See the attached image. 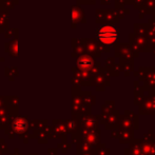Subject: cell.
I'll use <instances>...</instances> for the list:
<instances>
[{
    "instance_id": "obj_1",
    "label": "cell",
    "mask_w": 155,
    "mask_h": 155,
    "mask_svg": "<svg viewBox=\"0 0 155 155\" xmlns=\"http://www.w3.org/2000/svg\"><path fill=\"white\" fill-rule=\"evenodd\" d=\"M96 38L101 45H114L118 40V30L111 25H102L96 30Z\"/></svg>"
},
{
    "instance_id": "obj_8",
    "label": "cell",
    "mask_w": 155,
    "mask_h": 155,
    "mask_svg": "<svg viewBox=\"0 0 155 155\" xmlns=\"http://www.w3.org/2000/svg\"><path fill=\"white\" fill-rule=\"evenodd\" d=\"M13 2H14L15 4H18L19 3V0H12Z\"/></svg>"
},
{
    "instance_id": "obj_5",
    "label": "cell",
    "mask_w": 155,
    "mask_h": 155,
    "mask_svg": "<svg viewBox=\"0 0 155 155\" xmlns=\"http://www.w3.org/2000/svg\"><path fill=\"white\" fill-rule=\"evenodd\" d=\"M16 4L12 1V0H0V8L4 11H10L12 8H14V6Z\"/></svg>"
},
{
    "instance_id": "obj_3",
    "label": "cell",
    "mask_w": 155,
    "mask_h": 155,
    "mask_svg": "<svg viewBox=\"0 0 155 155\" xmlns=\"http://www.w3.org/2000/svg\"><path fill=\"white\" fill-rule=\"evenodd\" d=\"M18 45H19L18 37L14 39H11L10 41L5 42V45H4V47H5V52H8L13 57H18Z\"/></svg>"
},
{
    "instance_id": "obj_6",
    "label": "cell",
    "mask_w": 155,
    "mask_h": 155,
    "mask_svg": "<svg viewBox=\"0 0 155 155\" xmlns=\"http://www.w3.org/2000/svg\"><path fill=\"white\" fill-rule=\"evenodd\" d=\"M4 37L6 39H14L18 37V29H8L4 33Z\"/></svg>"
},
{
    "instance_id": "obj_9",
    "label": "cell",
    "mask_w": 155,
    "mask_h": 155,
    "mask_svg": "<svg viewBox=\"0 0 155 155\" xmlns=\"http://www.w3.org/2000/svg\"><path fill=\"white\" fill-rule=\"evenodd\" d=\"M154 1H155V0H154Z\"/></svg>"
},
{
    "instance_id": "obj_2",
    "label": "cell",
    "mask_w": 155,
    "mask_h": 155,
    "mask_svg": "<svg viewBox=\"0 0 155 155\" xmlns=\"http://www.w3.org/2000/svg\"><path fill=\"white\" fill-rule=\"evenodd\" d=\"M72 28H75L77 23H86L84 12L79 5L72 6Z\"/></svg>"
},
{
    "instance_id": "obj_4",
    "label": "cell",
    "mask_w": 155,
    "mask_h": 155,
    "mask_svg": "<svg viewBox=\"0 0 155 155\" xmlns=\"http://www.w3.org/2000/svg\"><path fill=\"white\" fill-rule=\"evenodd\" d=\"M8 21H10V17H8V12L0 8V33H5V31L8 28Z\"/></svg>"
},
{
    "instance_id": "obj_7",
    "label": "cell",
    "mask_w": 155,
    "mask_h": 155,
    "mask_svg": "<svg viewBox=\"0 0 155 155\" xmlns=\"http://www.w3.org/2000/svg\"><path fill=\"white\" fill-rule=\"evenodd\" d=\"M77 2L80 4H89V3H93L94 0H77Z\"/></svg>"
}]
</instances>
